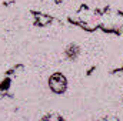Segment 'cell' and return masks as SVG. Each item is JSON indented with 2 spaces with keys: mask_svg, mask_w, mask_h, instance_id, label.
<instances>
[{
  "mask_svg": "<svg viewBox=\"0 0 123 121\" xmlns=\"http://www.w3.org/2000/svg\"><path fill=\"white\" fill-rule=\"evenodd\" d=\"M49 87L55 94H63L67 87V80L62 73H55L49 78Z\"/></svg>",
  "mask_w": 123,
  "mask_h": 121,
  "instance_id": "1",
  "label": "cell"
},
{
  "mask_svg": "<svg viewBox=\"0 0 123 121\" xmlns=\"http://www.w3.org/2000/svg\"><path fill=\"white\" fill-rule=\"evenodd\" d=\"M79 56H80V47H79L77 44L72 43V44H69V46L64 49V57L69 61H76Z\"/></svg>",
  "mask_w": 123,
  "mask_h": 121,
  "instance_id": "2",
  "label": "cell"
},
{
  "mask_svg": "<svg viewBox=\"0 0 123 121\" xmlns=\"http://www.w3.org/2000/svg\"><path fill=\"white\" fill-rule=\"evenodd\" d=\"M122 101H123V100H122Z\"/></svg>",
  "mask_w": 123,
  "mask_h": 121,
  "instance_id": "3",
  "label": "cell"
}]
</instances>
